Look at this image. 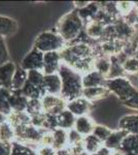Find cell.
<instances>
[{
  "instance_id": "cell-43",
  "label": "cell",
  "mask_w": 138,
  "mask_h": 155,
  "mask_svg": "<svg viewBox=\"0 0 138 155\" xmlns=\"http://www.w3.org/2000/svg\"><path fill=\"white\" fill-rule=\"evenodd\" d=\"M125 107H127L128 109H131V110H136L138 111V90L135 92V94L133 95L131 98H129L128 101L123 102Z\"/></svg>"
},
{
  "instance_id": "cell-15",
  "label": "cell",
  "mask_w": 138,
  "mask_h": 155,
  "mask_svg": "<svg viewBox=\"0 0 138 155\" xmlns=\"http://www.w3.org/2000/svg\"><path fill=\"white\" fill-rule=\"evenodd\" d=\"M119 128L128 134L138 136V114H128L119 120Z\"/></svg>"
},
{
  "instance_id": "cell-1",
  "label": "cell",
  "mask_w": 138,
  "mask_h": 155,
  "mask_svg": "<svg viewBox=\"0 0 138 155\" xmlns=\"http://www.w3.org/2000/svg\"><path fill=\"white\" fill-rule=\"evenodd\" d=\"M95 45L82 41H73L67 44L60 51L64 64L75 71L85 74L94 69V62L97 55L94 49Z\"/></svg>"
},
{
  "instance_id": "cell-26",
  "label": "cell",
  "mask_w": 138,
  "mask_h": 155,
  "mask_svg": "<svg viewBox=\"0 0 138 155\" xmlns=\"http://www.w3.org/2000/svg\"><path fill=\"white\" fill-rule=\"evenodd\" d=\"M53 147L57 151L68 148V130L57 128L53 131Z\"/></svg>"
},
{
  "instance_id": "cell-23",
  "label": "cell",
  "mask_w": 138,
  "mask_h": 155,
  "mask_svg": "<svg viewBox=\"0 0 138 155\" xmlns=\"http://www.w3.org/2000/svg\"><path fill=\"white\" fill-rule=\"evenodd\" d=\"M124 155H138V136L128 134L120 147Z\"/></svg>"
},
{
  "instance_id": "cell-4",
  "label": "cell",
  "mask_w": 138,
  "mask_h": 155,
  "mask_svg": "<svg viewBox=\"0 0 138 155\" xmlns=\"http://www.w3.org/2000/svg\"><path fill=\"white\" fill-rule=\"evenodd\" d=\"M66 41L55 29L46 30L38 34L34 39L33 48L39 50L43 54L50 52H60L66 47Z\"/></svg>"
},
{
  "instance_id": "cell-36",
  "label": "cell",
  "mask_w": 138,
  "mask_h": 155,
  "mask_svg": "<svg viewBox=\"0 0 138 155\" xmlns=\"http://www.w3.org/2000/svg\"><path fill=\"white\" fill-rule=\"evenodd\" d=\"M44 76H46V74H44L43 71H28V80H27V82H29L30 84L35 85V86H37V87L43 88Z\"/></svg>"
},
{
  "instance_id": "cell-18",
  "label": "cell",
  "mask_w": 138,
  "mask_h": 155,
  "mask_svg": "<svg viewBox=\"0 0 138 155\" xmlns=\"http://www.w3.org/2000/svg\"><path fill=\"white\" fill-rule=\"evenodd\" d=\"M29 99L24 95L22 90H11V95L9 98L12 112H26Z\"/></svg>"
},
{
  "instance_id": "cell-25",
  "label": "cell",
  "mask_w": 138,
  "mask_h": 155,
  "mask_svg": "<svg viewBox=\"0 0 138 155\" xmlns=\"http://www.w3.org/2000/svg\"><path fill=\"white\" fill-rule=\"evenodd\" d=\"M57 120H58V128H62V129H65V130H70V129L74 128L76 117H75L70 111L65 109L64 111H62L61 113L57 116Z\"/></svg>"
},
{
  "instance_id": "cell-52",
  "label": "cell",
  "mask_w": 138,
  "mask_h": 155,
  "mask_svg": "<svg viewBox=\"0 0 138 155\" xmlns=\"http://www.w3.org/2000/svg\"><path fill=\"white\" fill-rule=\"evenodd\" d=\"M109 155H124L121 150H114V151H110Z\"/></svg>"
},
{
  "instance_id": "cell-30",
  "label": "cell",
  "mask_w": 138,
  "mask_h": 155,
  "mask_svg": "<svg viewBox=\"0 0 138 155\" xmlns=\"http://www.w3.org/2000/svg\"><path fill=\"white\" fill-rule=\"evenodd\" d=\"M11 95V90L0 86V112L6 115L7 117L12 113V110L9 104V98Z\"/></svg>"
},
{
  "instance_id": "cell-48",
  "label": "cell",
  "mask_w": 138,
  "mask_h": 155,
  "mask_svg": "<svg viewBox=\"0 0 138 155\" xmlns=\"http://www.w3.org/2000/svg\"><path fill=\"white\" fill-rule=\"evenodd\" d=\"M128 79L130 80V82L132 83L133 86L138 90V74H133V76H128Z\"/></svg>"
},
{
  "instance_id": "cell-42",
  "label": "cell",
  "mask_w": 138,
  "mask_h": 155,
  "mask_svg": "<svg viewBox=\"0 0 138 155\" xmlns=\"http://www.w3.org/2000/svg\"><path fill=\"white\" fill-rule=\"evenodd\" d=\"M68 150L70 152V155H90L84 148L82 143L74 145V146L68 147Z\"/></svg>"
},
{
  "instance_id": "cell-9",
  "label": "cell",
  "mask_w": 138,
  "mask_h": 155,
  "mask_svg": "<svg viewBox=\"0 0 138 155\" xmlns=\"http://www.w3.org/2000/svg\"><path fill=\"white\" fill-rule=\"evenodd\" d=\"M117 41L123 42H130L135 36V26H133L125 18L119 19L114 24Z\"/></svg>"
},
{
  "instance_id": "cell-3",
  "label": "cell",
  "mask_w": 138,
  "mask_h": 155,
  "mask_svg": "<svg viewBox=\"0 0 138 155\" xmlns=\"http://www.w3.org/2000/svg\"><path fill=\"white\" fill-rule=\"evenodd\" d=\"M86 24L79 16L76 9L67 12L56 24L55 30L62 38L66 41V44L73 42L79 38L85 31Z\"/></svg>"
},
{
  "instance_id": "cell-50",
  "label": "cell",
  "mask_w": 138,
  "mask_h": 155,
  "mask_svg": "<svg viewBox=\"0 0 138 155\" xmlns=\"http://www.w3.org/2000/svg\"><path fill=\"white\" fill-rule=\"evenodd\" d=\"M57 155H70V152H69L68 148L62 149V150H58V151H57Z\"/></svg>"
},
{
  "instance_id": "cell-51",
  "label": "cell",
  "mask_w": 138,
  "mask_h": 155,
  "mask_svg": "<svg viewBox=\"0 0 138 155\" xmlns=\"http://www.w3.org/2000/svg\"><path fill=\"white\" fill-rule=\"evenodd\" d=\"M6 121H7V116L0 112V126H1L3 123H5Z\"/></svg>"
},
{
  "instance_id": "cell-5",
  "label": "cell",
  "mask_w": 138,
  "mask_h": 155,
  "mask_svg": "<svg viewBox=\"0 0 138 155\" xmlns=\"http://www.w3.org/2000/svg\"><path fill=\"white\" fill-rule=\"evenodd\" d=\"M105 87L120 99L122 102L128 101L134 95L137 89L135 88L127 77H117L114 79H107Z\"/></svg>"
},
{
  "instance_id": "cell-28",
  "label": "cell",
  "mask_w": 138,
  "mask_h": 155,
  "mask_svg": "<svg viewBox=\"0 0 138 155\" xmlns=\"http://www.w3.org/2000/svg\"><path fill=\"white\" fill-rule=\"evenodd\" d=\"M94 69L100 72L106 78L109 76L110 69H111V57L108 56H98L94 62Z\"/></svg>"
},
{
  "instance_id": "cell-21",
  "label": "cell",
  "mask_w": 138,
  "mask_h": 155,
  "mask_svg": "<svg viewBox=\"0 0 138 155\" xmlns=\"http://www.w3.org/2000/svg\"><path fill=\"white\" fill-rule=\"evenodd\" d=\"M19 24L14 19L0 15V36L7 37L18 31Z\"/></svg>"
},
{
  "instance_id": "cell-10",
  "label": "cell",
  "mask_w": 138,
  "mask_h": 155,
  "mask_svg": "<svg viewBox=\"0 0 138 155\" xmlns=\"http://www.w3.org/2000/svg\"><path fill=\"white\" fill-rule=\"evenodd\" d=\"M66 109L71 112L75 117L89 115L93 109V104L87 101L85 97H79L71 101L66 102Z\"/></svg>"
},
{
  "instance_id": "cell-7",
  "label": "cell",
  "mask_w": 138,
  "mask_h": 155,
  "mask_svg": "<svg viewBox=\"0 0 138 155\" xmlns=\"http://www.w3.org/2000/svg\"><path fill=\"white\" fill-rule=\"evenodd\" d=\"M43 56L44 54L39 50L32 48L30 51L23 57L22 61L20 62L25 71H41L43 69Z\"/></svg>"
},
{
  "instance_id": "cell-24",
  "label": "cell",
  "mask_w": 138,
  "mask_h": 155,
  "mask_svg": "<svg viewBox=\"0 0 138 155\" xmlns=\"http://www.w3.org/2000/svg\"><path fill=\"white\" fill-rule=\"evenodd\" d=\"M7 121L16 129L31 124V116L27 112H12L7 117Z\"/></svg>"
},
{
  "instance_id": "cell-54",
  "label": "cell",
  "mask_w": 138,
  "mask_h": 155,
  "mask_svg": "<svg viewBox=\"0 0 138 155\" xmlns=\"http://www.w3.org/2000/svg\"><path fill=\"white\" fill-rule=\"evenodd\" d=\"M135 12H136L137 17H138V3H136V8H135Z\"/></svg>"
},
{
  "instance_id": "cell-39",
  "label": "cell",
  "mask_w": 138,
  "mask_h": 155,
  "mask_svg": "<svg viewBox=\"0 0 138 155\" xmlns=\"http://www.w3.org/2000/svg\"><path fill=\"white\" fill-rule=\"evenodd\" d=\"M9 61H11V55L7 48L5 37L0 36V67Z\"/></svg>"
},
{
  "instance_id": "cell-44",
  "label": "cell",
  "mask_w": 138,
  "mask_h": 155,
  "mask_svg": "<svg viewBox=\"0 0 138 155\" xmlns=\"http://www.w3.org/2000/svg\"><path fill=\"white\" fill-rule=\"evenodd\" d=\"M37 155H57V150L52 146H38Z\"/></svg>"
},
{
  "instance_id": "cell-40",
  "label": "cell",
  "mask_w": 138,
  "mask_h": 155,
  "mask_svg": "<svg viewBox=\"0 0 138 155\" xmlns=\"http://www.w3.org/2000/svg\"><path fill=\"white\" fill-rule=\"evenodd\" d=\"M82 140H84V137L79 134L74 128L68 130V147L82 143Z\"/></svg>"
},
{
  "instance_id": "cell-11",
  "label": "cell",
  "mask_w": 138,
  "mask_h": 155,
  "mask_svg": "<svg viewBox=\"0 0 138 155\" xmlns=\"http://www.w3.org/2000/svg\"><path fill=\"white\" fill-rule=\"evenodd\" d=\"M62 63H63V61H62L60 52L46 53L43 56V69H42V71L44 74H58Z\"/></svg>"
},
{
  "instance_id": "cell-22",
  "label": "cell",
  "mask_w": 138,
  "mask_h": 155,
  "mask_svg": "<svg viewBox=\"0 0 138 155\" xmlns=\"http://www.w3.org/2000/svg\"><path fill=\"white\" fill-rule=\"evenodd\" d=\"M127 136H128L127 132L122 130V129H120V128L115 129V130H112L109 137L105 141L104 147H106V148L109 149L110 151L120 150V147H121L123 141H124V139Z\"/></svg>"
},
{
  "instance_id": "cell-20",
  "label": "cell",
  "mask_w": 138,
  "mask_h": 155,
  "mask_svg": "<svg viewBox=\"0 0 138 155\" xmlns=\"http://www.w3.org/2000/svg\"><path fill=\"white\" fill-rule=\"evenodd\" d=\"M100 7H101L100 2L90 1V3L86 7L82 9H76V11L79 12V16L81 17V19L85 22V24H88L89 22L96 19L98 12L100 11Z\"/></svg>"
},
{
  "instance_id": "cell-49",
  "label": "cell",
  "mask_w": 138,
  "mask_h": 155,
  "mask_svg": "<svg viewBox=\"0 0 138 155\" xmlns=\"http://www.w3.org/2000/svg\"><path fill=\"white\" fill-rule=\"evenodd\" d=\"M109 154H110V150L103 146L98 152H96V153H94V154H91V155H109Z\"/></svg>"
},
{
  "instance_id": "cell-38",
  "label": "cell",
  "mask_w": 138,
  "mask_h": 155,
  "mask_svg": "<svg viewBox=\"0 0 138 155\" xmlns=\"http://www.w3.org/2000/svg\"><path fill=\"white\" fill-rule=\"evenodd\" d=\"M26 112L30 116H35V115L43 113L41 99H29Z\"/></svg>"
},
{
  "instance_id": "cell-8",
  "label": "cell",
  "mask_w": 138,
  "mask_h": 155,
  "mask_svg": "<svg viewBox=\"0 0 138 155\" xmlns=\"http://www.w3.org/2000/svg\"><path fill=\"white\" fill-rule=\"evenodd\" d=\"M43 112L47 114H52L58 116L62 111L66 109V101L61 96L50 95L47 94L41 98Z\"/></svg>"
},
{
  "instance_id": "cell-14",
  "label": "cell",
  "mask_w": 138,
  "mask_h": 155,
  "mask_svg": "<svg viewBox=\"0 0 138 155\" xmlns=\"http://www.w3.org/2000/svg\"><path fill=\"white\" fill-rule=\"evenodd\" d=\"M17 66L18 65L14 62L9 61L0 67V86L6 89L11 88L12 78L16 72Z\"/></svg>"
},
{
  "instance_id": "cell-35",
  "label": "cell",
  "mask_w": 138,
  "mask_h": 155,
  "mask_svg": "<svg viewBox=\"0 0 138 155\" xmlns=\"http://www.w3.org/2000/svg\"><path fill=\"white\" fill-rule=\"evenodd\" d=\"M115 5H117V9L122 18H126L136 8V3L131 1H119L115 2Z\"/></svg>"
},
{
  "instance_id": "cell-31",
  "label": "cell",
  "mask_w": 138,
  "mask_h": 155,
  "mask_svg": "<svg viewBox=\"0 0 138 155\" xmlns=\"http://www.w3.org/2000/svg\"><path fill=\"white\" fill-rule=\"evenodd\" d=\"M11 155H37V147L14 141L11 143Z\"/></svg>"
},
{
  "instance_id": "cell-46",
  "label": "cell",
  "mask_w": 138,
  "mask_h": 155,
  "mask_svg": "<svg viewBox=\"0 0 138 155\" xmlns=\"http://www.w3.org/2000/svg\"><path fill=\"white\" fill-rule=\"evenodd\" d=\"M0 155H11V144L0 141Z\"/></svg>"
},
{
  "instance_id": "cell-16",
  "label": "cell",
  "mask_w": 138,
  "mask_h": 155,
  "mask_svg": "<svg viewBox=\"0 0 138 155\" xmlns=\"http://www.w3.org/2000/svg\"><path fill=\"white\" fill-rule=\"evenodd\" d=\"M95 122L89 115L86 116H81L76 117L74 124V129L79 132V134H82V137H87L93 134V130L95 128Z\"/></svg>"
},
{
  "instance_id": "cell-47",
  "label": "cell",
  "mask_w": 138,
  "mask_h": 155,
  "mask_svg": "<svg viewBox=\"0 0 138 155\" xmlns=\"http://www.w3.org/2000/svg\"><path fill=\"white\" fill-rule=\"evenodd\" d=\"M74 6L75 9H82L84 7H86L88 4L90 3V1H74Z\"/></svg>"
},
{
  "instance_id": "cell-27",
  "label": "cell",
  "mask_w": 138,
  "mask_h": 155,
  "mask_svg": "<svg viewBox=\"0 0 138 155\" xmlns=\"http://www.w3.org/2000/svg\"><path fill=\"white\" fill-rule=\"evenodd\" d=\"M27 80H28V71H25L21 65H18L12 78L11 90H22L27 83Z\"/></svg>"
},
{
  "instance_id": "cell-34",
  "label": "cell",
  "mask_w": 138,
  "mask_h": 155,
  "mask_svg": "<svg viewBox=\"0 0 138 155\" xmlns=\"http://www.w3.org/2000/svg\"><path fill=\"white\" fill-rule=\"evenodd\" d=\"M123 69L126 76H133L138 74V57L129 56L123 62Z\"/></svg>"
},
{
  "instance_id": "cell-53",
  "label": "cell",
  "mask_w": 138,
  "mask_h": 155,
  "mask_svg": "<svg viewBox=\"0 0 138 155\" xmlns=\"http://www.w3.org/2000/svg\"><path fill=\"white\" fill-rule=\"evenodd\" d=\"M135 56L138 57V45H137V47H136V50H135Z\"/></svg>"
},
{
  "instance_id": "cell-45",
  "label": "cell",
  "mask_w": 138,
  "mask_h": 155,
  "mask_svg": "<svg viewBox=\"0 0 138 155\" xmlns=\"http://www.w3.org/2000/svg\"><path fill=\"white\" fill-rule=\"evenodd\" d=\"M41 146H52L53 147V131H46L40 142ZM39 145V146H40Z\"/></svg>"
},
{
  "instance_id": "cell-32",
  "label": "cell",
  "mask_w": 138,
  "mask_h": 155,
  "mask_svg": "<svg viewBox=\"0 0 138 155\" xmlns=\"http://www.w3.org/2000/svg\"><path fill=\"white\" fill-rule=\"evenodd\" d=\"M22 92L28 99H41L44 95H47L43 88L30 84L29 82L25 84L24 88L22 89Z\"/></svg>"
},
{
  "instance_id": "cell-29",
  "label": "cell",
  "mask_w": 138,
  "mask_h": 155,
  "mask_svg": "<svg viewBox=\"0 0 138 155\" xmlns=\"http://www.w3.org/2000/svg\"><path fill=\"white\" fill-rule=\"evenodd\" d=\"M82 145H84V148L86 149V151L90 155L96 153V152H98L102 147L104 146V144L102 143L99 139H97L93 134H90V136L84 137Z\"/></svg>"
},
{
  "instance_id": "cell-12",
  "label": "cell",
  "mask_w": 138,
  "mask_h": 155,
  "mask_svg": "<svg viewBox=\"0 0 138 155\" xmlns=\"http://www.w3.org/2000/svg\"><path fill=\"white\" fill-rule=\"evenodd\" d=\"M43 88L47 94L61 96L62 92V80L59 74H46L44 76Z\"/></svg>"
},
{
  "instance_id": "cell-2",
  "label": "cell",
  "mask_w": 138,
  "mask_h": 155,
  "mask_svg": "<svg viewBox=\"0 0 138 155\" xmlns=\"http://www.w3.org/2000/svg\"><path fill=\"white\" fill-rule=\"evenodd\" d=\"M59 76L62 80L61 97L66 102L82 96V74L62 63L59 69Z\"/></svg>"
},
{
  "instance_id": "cell-13",
  "label": "cell",
  "mask_w": 138,
  "mask_h": 155,
  "mask_svg": "<svg viewBox=\"0 0 138 155\" xmlns=\"http://www.w3.org/2000/svg\"><path fill=\"white\" fill-rule=\"evenodd\" d=\"M107 79L103 74L93 69V71L82 74V86L84 88H93V87H105Z\"/></svg>"
},
{
  "instance_id": "cell-41",
  "label": "cell",
  "mask_w": 138,
  "mask_h": 155,
  "mask_svg": "<svg viewBox=\"0 0 138 155\" xmlns=\"http://www.w3.org/2000/svg\"><path fill=\"white\" fill-rule=\"evenodd\" d=\"M31 124L35 127L43 129L44 124H46V113H41L35 116H31ZM44 130V129H43Z\"/></svg>"
},
{
  "instance_id": "cell-17",
  "label": "cell",
  "mask_w": 138,
  "mask_h": 155,
  "mask_svg": "<svg viewBox=\"0 0 138 155\" xmlns=\"http://www.w3.org/2000/svg\"><path fill=\"white\" fill-rule=\"evenodd\" d=\"M104 29H105V25L100 23L99 21L93 20V21L86 24L85 33H86L87 36L89 37L90 39H92L93 41L99 42V41H101L102 37H103Z\"/></svg>"
},
{
  "instance_id": "cell-19",
  "label": "cell",
  "mask_w": 138,
  "mask_h": 155,
  "mask_svg": "<svg viewBox=\"0 0 138 155\" xmlns=\"http://www.w3.org/2000/svg\"><path fill=\"white\" fill-rule=\"evenodd\" d=\"M110 91L106 87H93V88H84L82 91V97L89 101L90 102H95L100 99L110 95Z\"/></svg>"
},
{
  "instance_id": "cell-6",
  "label": "cell",
  "mask_w": 138,
  "mask_h": 155,
  "mask_svg": "<svg viewBox=\"0 0 138 155\" xmlns=\"http://www.w3.org/2000/svg\"><path fill=\"white\" fill-rule=\"evenodd\" d=\"M44 132L46 130L43 129L29 124L27 126L16 128V141L30 145V146L38 147L40 145Z\"/></svg>"
},
{
  "instance_id": "cell-33",
  "label": "cell",
  "mask_w": 138,
  "mask_h": 155,
  "mask_svg": "<svg viewBox=\"0 0 138 155\" xmlns=\"http://www.w3.org/2000/svg\"><path fill=\"white\" fill-rule=\"evenodd\" d=\"M0 141L11 144L16 141V129L8 121L0 126Z\"/></svg>"
},
{
  "instance_id": "cell-37",
  "label": "cell",
  "mask_w": 138,
  "mask_h": 155,
  "mask_svg": "<svg viewBox=\"0 0 138 155\" xmlns=\"http://www.w3.org/2000/svg\"><path fill=\"white\" fill-rule=\"evenodd\" d=\"M111 132H112V129H110L109 127L102 125V124H96L94 130H93V134L104 144L105 141H106L110 134H111Z\"/></svg>"
}]
</instances>
